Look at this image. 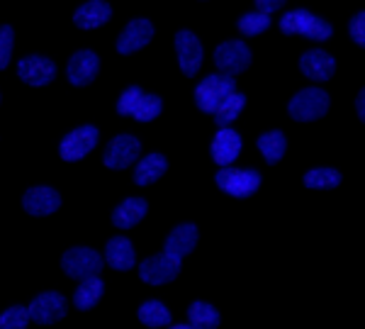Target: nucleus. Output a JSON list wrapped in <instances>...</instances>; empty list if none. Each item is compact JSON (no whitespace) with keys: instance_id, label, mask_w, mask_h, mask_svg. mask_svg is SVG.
I'll list each match as a JSON object with an SVG mask.
<instances>
[{"instance_id":"obj_1","label":"nucleus","mask_w":365,"mask_h":329,"mask_svg":"<svg viewBox=\"0 0 365 329\" xmlns=\"http://www.w3.org/2000/svg\"><path fill=\"white\" fill-rule=\"evenodd\" d=\"M163 101L158 96H149L139 86H129L117 101V113L125 117H134L137 122H151L161 115Z\"/></svg>"},{"instance_id":"obj_2","label":"nucleus","mask_w":365,"mask_h":329,"mask_svg":"<svg viewBox=\"0 0 365 329\" xmlns=\"http://www.w3.org/2000/svg\"><path fill=\"white\" fill-rule=\"evenodd\" d=\"M280 29L285 34H302L307 39H314V42H327L334 34L331 25L322 17H317L309 10H290L280 17Z\"/></svg>"},{"instance_id":"obj_3","label":"nucleus","mask_w":365,"mask_h":329,"mask_svg":"<svg viewBox=\"0 0 365 329\" xmlns=\"http://www.w3.org/2000/svg\"><path fill=\"white\" fill-rule=\"evenodd\" d=\"M234 91H237V83H234L232 76L212 74L207 79L200 81V86L195 88V103L202 113L215 115V110L220 108Z\"/></svg>"},{"instance_id":"obj_4","label":"nucleus","mask_w":365,"mask_h":329,"mask_svg":"<svg viewBox=\"0 0 365 329\" xmlns=\"http://www.w3.org/2000/svg\"><path fill=\"white\" fill-rule=\"evenodd\" d=\"M287 113L297 122H314L329 113V93L322 88H304L287 105Z\"/></svg>"},{"instance_id":"obj_5","label":"nucleus","mask_w":365,"mask_h":329,"mask_svg":"<svg viewBox=\"0 0 365 329\" xmlns=\"http://www.w3.org/2000/svg\"><path fill=\"white\" fill-rule=\"evenodd\" d=\"M220 191H225L232 198H249L261 186V173L253 168H232L222 166L215 176Z\"/></svg>"},{"instance_id":"obj_6","label":"nucleus","mask_w":365,"mask_h":329,"mask_svg":"<svg viewBox=\"0 0 365 329\" xmlns=\"http://www.w3.org/2000/svg\"><path fill=\"white\" fill-rule=\"evenodd\" d=\"M61 268L68 278H93V275L103 271V256L96 249H88V246H73L61 256Z\"/></svg>"},{"instance_id":"obj_7","label":"nucleus","mask_w":365,"mask_h":329,"mask_svg":"<svg viewBox=\"0 0 365 329\" xmlns=\"http://www.w3.org/2000/svg\"><path fill=\"white\" fill-rule=\"evenodd\" d=\"M215 64L220 74L234 79L237 74H244L251 66V49L239 39H229V42H222L215 49Z\"/></svg>"},{"instance_id":"obj_8","label":"nucleus","mask_w":365,"mask_h":329,"mask_svg":"<svg viewBox=\"0 0 365 329\" xmlns=\"http://www.w3.org/2000/svg\"><path fill=\"white\" fill-rule=\"evenodd\" d=\"M66 298L61 295V293H42V295H37L32 303H29L27 308V315L29 320H34L37 325H54L58 322L61 317H66Z\"/></svg>"},{"instance_id":"obj_9","label":"nucleus","mask_w":365,"mask_h":329,"mask_svg":"<svg viewBox=\"0 0 365 329\" xmlns=\"http://www.w3.org/2000/svg\"><path fill=\"white\" fill-rule=\"evenodd\" d=\"M98 137H100L98 127H93V125H83V127L73 129V132H68L66 137H63L61 146H58V154H61L63 161H81V158L96 149Z\"/></svg>"},{"instance_id":"obj_10","label":"nucleus","mask_w":365,"mask_h":329,"mask_svg":"<svg viewBox=\"0 0 365 329\" xmlns=\"http://www.w3.org/2000/svg\"><path fill=\"white\" fill-rule=\"evenodd\" d=\"M139 154H141L139 139L132 137V134H120V137H115L113 142L108 144L103 161H105V166L113 168V171H122V168L132 166L139 158Z\"/></svg>"},{"instance_id":"obj_11","label":"nucleus","mask_w":365,"mask_h":329,"mask_svg":"<svg viewBox=\"0 0 365 329\" xmlns=\"http://www.w3.org/2000/svg\"><path fill=\"white\" fill-rule=\"evenodd\" d=\"M180 273V261L178 258H170L168 254H156V256H149L141 261L139 266V275L144 283L149 285H163V283H170L175 275Z\"/></svg>"},{"instance_id":"obj_12","label":"nucleus","mask_w":365,"mask_h":329,"mask_svg":"<svg viewBox=\"0 0 365 329\" xmlns=\"http://www.w3.org/2000/svg\"><path fill=\"white\" fill-rule=\"evenodd\" d=\"M17 76L25 81L27 86H46L54 81L56 76V64L46 56L32 54V56H22L17 61Z\"/></svg>"},{"instance_id":"obj_13","label":"nucleus","mask_w":365,"mask_h":329,"mask_svg":"<svg viewBox=\"0 0 365 329\" xmlns=\"http://www.w3.org/2000/svg\"><path fill=\"white\" fill-rule=\"evenodd\" d=\"M175 54H178L180 71L185 76H195L202 66V44L190 29H180L175 34Z\"/></svg>"},{"instance_id":"obj_14","label":"nucleus","mask_w":365,"mask_h":329,"mask_svg":"<svg viewBox=\"0 0 365 329\" xmlns=\"http://www.w3.org/2000/svg\"><path fill=\"white\" fill-rule=\"evenodd\" d=\"M100 71V59L96 51L91 49H81L68 59L66 76L73 86H88L96 81V76Z\"/></svg>"},{"instance_id":"obj_15","label":"nucleus","mask_w":365,"mask_h":329,"mask_svg":"<svg viewBox=\"0 0 365 329\" xmlns=\"http://www.w3.org/2000/svg\"><path fill=\"white\" fill-rule=\"evenodd\" d=\"M22 208L25 213H29L32 217H44L51 215L61 208V196L49 186H37V188H29L22 198Z\"/></svg>"},{"instance_id":"obj_16","label":"nucleus","mask_w":365,"mask_h":329,"mask_svg":"<svg viewBox=\"0 0 365 329\" xmlns=\"http://www.w3.org/2000/svg\"><path fill=\"white\" fill-rule=\"evenodd\" d=\"M151 37H154V25L149 20H144V17L141 20H132L122 29L120 37H117V51L125 56L134 54V51L144 49L151 42Z\"/></svg>"},{"instance_id":"obj_17","label":"nucleus","mask_w":365,"mask_h":329,"mask_svg":"<svg viewBox=\"0 0 365 329\" xmlns=\"http://www.w3.org/2000/svg\"><path fill=\"white\" fill-rule=\"evenodd\" d=\"M299 71L312 81H329L334 76V71H336V61H334V56L327 54V51L309 49L299 59Z\"/></svg>"},{"instance_id":"obj_18","label":"nucleus","mask_w":365,"mask_h":329,"mask_svg":"<svg viewBox=\"0 0 365 329\" xmlns=\"http://www.w3.org/2000/svg\"><path fill=\"white\" fill-rule=\"evenodd\" d=\"M241 151V137L239 132H234L232 127H220V132L212 139V158L220 166H232L234 158Z\"/></svg>"},{"instance_id":"obj_19","label":"nucleus","mask_w":365,"mask_h":329,"mask_svg":"<svg viewBox=\"0 0 365 329\" xmlns=\"http://www.w3.org/2000/svg\"><path fill=\"white\" fill-rule=\"evenodd\" d=\"M110 17H113L110 3H105V0H88V3H83L73 13V22H76V27H81V29H98V27L108 25Z\"/></svg>"},{"instance_id":"obj_20","label":"nucleus","mask_w":365,"mask_h":329,"mask_svg":"<svg viewBox=\"0 0 365 329\" xmlns=\"http://www.w3.org/2000/svg\"><path fill=\"white\" fill-rule=\"evenodd\" d=\"M197 244V227L195 225H178L173 229V232L168 234L166 239V249H163V254H168L170 258H178L182 261V256H187L192 249H195Z\"/></svg>"},{"instance_id":"obj_21","label":"nucleus","mask_w":365,"mask_h":329,"mask_svg":"<svg viewBox=\"0 0 365 329\" xmlns=\"http://www.w3.org/2000/svg\"><path fill=\"white\" fill-rule=\"evenodd\" d=\"M105 261L115 268V271H129L137 263L134 256V246L127 237H113L105 246Z\"/></svg>"},{"instance_id":"obj_22","label":"nucleus","mask_w":365,"mask_h":329,"mask_svg":"<svg viewBox=\"0 0 365 329\" xmlns=\"http://www.w3.org/2000/svg\"><path fill=\"white\" fill-rule=\"evenodd\" d=\"M146 210H149V205H146L144 198H127V201H122L115 208L113 225L117 229H129V227L139 225L146 217Z\"/></svg>"},{"instance_id":"obj_23","label":"nucleus","mask_w":365,"mask_h":329,"mask_svg":"<svg viewBox=\"0 0 365 329\" xmlns=\"http://www.w3.org/2000/svg\"><path fill=\"white\" fill-rule=\"evenodd\" d=\"M168 171V161L163 154H149L144 156L134 168V183L137 186H151Z\"/></svg>"},{"instance_id":"obj_24","label":"nucleus","mask_w":365,"mask_h":329,"mask_svg":"<svg viewBox=\"0 0 365 329\" xmlns=\"http://www.w3.org/2000/svg\"><path fill=\"white\" fill-rule=\"evenodd\" d=\"M103 290H105V283L98 278V275H93V278H83V280H81V285L76 288V295H73L76 308H78V310H91L93 305L103 298Z\"/></svg>"},{"instance_id":"obj_25","label":"nucleus","mask_w":365,"mask_h":329,"mask_svg":"<svg viewBox=\"0 0 365 329\" xmlns=\"http://www.w3.org/2000/svg\"><path fill=\"white\" fill-rule=\"evenodd\" d=\"M258 149H261L263 158L268 163H278L282 156H285V149H287V139L280 129H273V132H266L258 137Z\"/></svg>"},{"instance_id":"obj_26","label":"nucleus","mask_w":365,"mask_h":329,"mask_svg":"<svg viewBox=\"0 0 365 329\" xmlns=\"http://www.w3.org/2000/svg\"><path fill=\"white\" fill-rule=\"evenodd\" d=\"M137 315H139L141 325H146V327H151V329L168 327L170 325V313H168V308L161 300H146L139 308Z\"/></svg>"},{"instance_id":"obj_27","label":"nucleus","mask_w":365,"mask_h":329,"mask_svg":"<svg viewBox=\"0 0 365 329\" xmlns=\"http://www.w3.org/2000/svg\"><path fill=\"white\" fill-rule=\"evenodd\" d=\"M187 320L195 329H217L220 327V313L210 303H192L187 310Z\"/></svg>"},{"instance_id":"obj_28","label":"nucleus","mask_w":365,"mask_h":329,"mask_svg":"<svg viewBox=\"0 0 365 329\" xmlns=\"http://www.w3.org/2000/svg\"><path fill=\"white\" fill-rule=\"evenodd\" d=\"M244 105H246V96H244V93H237V91H234L232 96H229L227 101L215 110V122H217V127H229V125H232V122L239 117L241 110H244Z\"/></svg>"},{"instance_id":"obj_29","label":"nucleus","mask_w":365,"mask_h":329,"mask_svg":"<svg viewBox=\"0 0 365 329\" xmlns=\"http://www.w3.org/2000/svg\"><path fill=\"white\" fill-rule=\"evenodd\" d=\"M341 183V173L336 168H312V171L304 173V186L307 188H336Z\"/></svg>"},{"instance_id":"obj_30","label":"nucleus","mask_w":365,"mask_h":329,"mask_svg":"<svg viewBox=\"0 0 365 329\" xmlns=\"http://www.w3.org/2000/svg\"><path fill=\"white\" fill-rule=\"evenodd\" d=\"M237 27H239L241 34H246V37H256V34L266 32V29L270 27V15L258 13V10L256 13H246L237 20Z\"/></svg>"},{"instance_id":"obj_31","label":"nucleus","mask_w":365,"mask_h":329,"mask_svg":"<svg viewBox=\"0 0 365 329\" xmlns=\"http://www.w3.org/2000/svg\"><path fill=\"white\" fill-rule=\"evenodd\" d=\"M29 325V315H27V308L22 305H15V308L5 310L0 315V329H27Z\"/></svg>"},{"instance_id":"obj_32","label":"nucleus","mask_w":365,"mask_h":329,"mask_svg":"<svg viewBox=\"0 0 365 329\" xmlns=\"http://www.w3.org/2000/svg\"><path fill=\"white\" fill-rule=\"evenodd\" d=\"M13 44H15V32L10 25L0 27V71L10 64V56H13Z\"/></svg>"},{"instance_id":"obj_33","label":"nucleus","mask_w":365,"mask_h":329,"mask_svg":"<svg viewBox=\"0 0 365 329\" xmlns=\"http://www.w3.org/2000/svg\"><path fill=\"white\" fill-rule=\"evenodd\" d=\"M349 32H351V39H353V42H356L358 46H365V10H361L358 15H353V17H351Z\"/></svg>"},{"instance_id":"obj_34","label":"nucleus","mask_w":365,"mask_h":329,"mask_svg":"<svg viewBox=\"0 0 365 329\" xmlns=\"http://www.w3.org/2000/svg\"><path fill=\"white\" fill-rule=\"evenodd\" d=\"M287 0H256V10L258 13H266V15H270V13H275L278 8H282Z\"/></svg>"},{"instance_id":"obj_35","label":"nucleus","mask_w":365,"mask_h":329,"mask_svg":"<svg viewBox=\"0 0 365 329\" xmlns=\"http://www.w3.org/2000/svg\"><path fill=\"white\" fill-rule=\"evenodd\" d=\"M356 113H358L361 122L365 125V88H363L361 93H358V98H356Z\"/></svg>"},{"instance_id":"obj_36","label":"nucleus","mask_w":365,"mask_h":329,"mask_svg":"<svg viewBox=\"0 0 365 329\" xmlns=\"http://www.w3.org/2000/svg\"><path fill=\"white\" fill-rule=\"evenodd\" d=\"M170 329H195L192 325H175V327H170Z\"/></svg>"}]
</instances>
